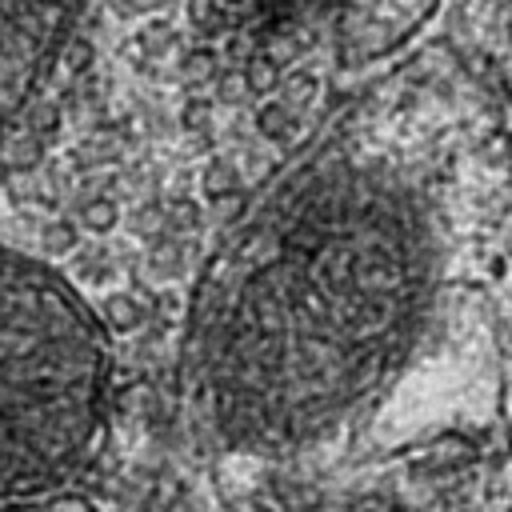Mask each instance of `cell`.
<instances>
[{
  "label": "cell",
  "mask_w": 512,
  "mask_h": 512,
  "mask_svg": "<svg viewBox=\"0 0 512 512\" xmlns=\"http://www.w3.org/2000/svg\"><path fill=\"white\" fill-rule=\"evenodd\" d=\"M84 0H0V148L52 84Z\"/></svg>",
  "instance_id": "obj_3"
},
{
  "label": "cell",
  "mask_w": 512,
  "mask_h": 512,
  "mask_svg": "<svg viewBox=\"0 0 512 512\" xmlns=\"http://www.w3.org/2000/svg\"><path fill=\"white\" fill-rule=\"evenodd\" d=\"M420 296L404 196L320 152L280 172L208 256L176 360L180 420L208 452L320 448L392 368Z\"/></svg>",
  "instance_id": "obj_1"
},
{
  "label": "cell",
  "mask_w": 512,
  "mask_h": 512,
  "mask_svg": "<svg viewBox=\"0 0 512 512\" xmlns=\"http://www.w3.org/2000/svg\"><path fill=\"white\" fill-rule=\"evenodd\" d=\"M112 412V344L44 260L0 244V504L56 500L96 460Z\"/></svg>",
  "instance_id": "obj_2"
}]
</instances>
